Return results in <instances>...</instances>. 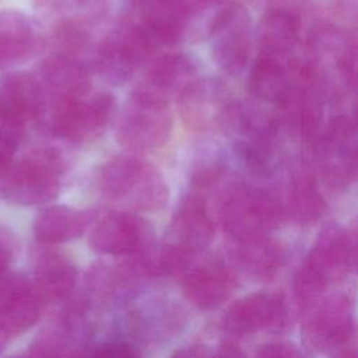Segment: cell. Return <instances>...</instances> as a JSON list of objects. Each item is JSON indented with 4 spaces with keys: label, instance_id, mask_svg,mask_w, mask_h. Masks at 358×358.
I'll use <instances>...</instances> for the list:
<instances>
[{
    "label": "cell",
    "instance_id": "6da1fadb",
    "mask_svg": "<svg viewBox=\"0 0 358 358\" xmlns=\"http://www.w3.org/2000/svg\"><path fill=\"white\" fill-rule=\"evenodd\" d=\"M355 255L354 236L338 225H327L296 274L295 289L301 303L316 302L330 284L354 268Z\"/></svg>",
    "mask_w": 358,
    "mask_h": 358
},
{
    "label": "cell",
    "instance_id": "7a4b0ae2",
    "mask_svg": "<svg viewBox=\"0 0 358 358\" xmlns=\"http://www.w3.org/2000/svg\"><path fill=\"white\" fill-rule=\"evenodd\" d=\"M96 180L108 199L138 210L158 208L169 194L159 172L147 161L131 155L106 161L99 168Z\"/></svg>",
    "mask_w": 358,
    "mask_h": 358
},
{
    "label": "cell",
    "instance_id": "3957f363",
    "mask_svg": "<svg viewBox=\"0 0 358 358\" xmlns=\"http://www.w3.org/2000/svg\"><path fill=\"white\" fill-rule=\"evenodd\" d=\"M284 218L280 200L266 189L236 185L221 200L220 220L225 232L238 242L267 236Z\"/></svg>",
    "mask_w": 358,
    "mask_h": 358
},
{
    "label": "cell",
    "instance_id": "277c9868",
    "mask_svg": "<svg viewBox=\"0 0 358 358\" xmlns=\"http://www.w3.org/2000/svg\"><path fill=\"white\" fill-rule=\"evenodd\" d=\"M63 159L55 150H36L0 169V196L32 206L53 200L60 190Z\"/></svg>",
    "mask_w": 358,
    "mask_h": 358
},
{
    "label": "cell",
    "instance_id": "5b68a950",
    "mask_svg": "<svg viewBox=\"0 0 358 358\" xmlns=\"http://www.w3.org/2000/svg\"><path fill=\"white\" fill-rule=\"evenodd\" d=\"M213 236V220L203 199L190 194L180 201L172 217L168 228V242L162 252L169 266L178 270L206 248Z\"/></svg>",
    "mask_w": 358,
    "mask_h": 358
},
{
    "label": "cell",
    "instance_id": "8992f818",
    "mask_svg": "<svg viewBox=\"0 0 358 358\" xmlns=\"http://www.w3.org/2000/svg\"><path fill=\"white\" fill-rule=\"evenodd\" d=\"M172 131V116L162 105L136 94L126 103L117 123V141L129 150H152L164 145Z\"/></svg>",
    "mask_w": 358,
    "mask_h": 358
},
{
    "label": "cell",
    "instance_id": "52a82bcc",
    "mask_svg": "<svg viewBox=\"0 0 358 358\" xmlns=\"http://www.w3.org/2000/svg\"><path fill=\"white\" fill-rule=\"evenodd\" d=\"M213 57L229 76H239L250 57L252 28L248 11L241 6L221 10L210 27Z\"/></svg>",
    "mask_w": 358,
    "mask_h": 358
},
{
    "label": "cell",
    "instance_id": "ba28073f",
    "mask_svg": "<svg viewBox=\"0 0 358 358\" xmlns=\"http://www.w3.org/2000/svg\"><path fill=\"white\" fill-rule=\"evenodd\" d=\"M154 52L145 36L129 22L110 32L101 43L96 55V69L102 78L120 85L140 69Z\"/></svg>",
    "mask_w": 358,
    "mask_h": 358
},
{
    "label": "cell",
    "instance_id": "9c48e42d",
    "mask_svg": "<svg viewBox=\"0 0 358 358\" xmlns=\"http://www.w3.org/2000/svg\"><path fill=\"white\" fill-rule=\"evenodd\" d=\"M115 99L110 94H96L91 99H57L52 116V130L69 141H90L106 127Z\"/></svg>",
    "mask_w": 358,
    "mask_h": 358
},
{
    "label": "cell",
    "instance_id": "30bf717a",
    "mask_svg": "<svg viewBox=\"0 0 358 358\" xmlns=\"http://www.w3.org/2000/svg\"><path fill=\"white\" fill-rule=\"evenodd\" d=\"M189 17L185 0H136L126 22L137 28L157 49L182 38Z\"/></svg>",
    "mask_w": 358,
    "mask_h": 358
},
{
    "label": "cell",
    "instance_id": "8fae6325",
    "mask_svg": "<svg viewBox=\"0 0 358 358\" xmlns=\"http://www.w3.org/2000/svg\"><path fill=\"white\" fill-rule=\"evenodd\" d=\"M312 310L306 315L302 326L303 341L315 351H330L352 334V312L347 298L331 295L320 302L310 303Z\"/></svg>",
    "mask_w": 358,
    "mask_h": 358
},
{
    "label": "cell",
    "instance_id": "7c38bea8",
    "mask_svg": "<svg viewBox=\"0 0 358 358\" xmlns=\"http://www.w3.org/2000/svg\"><path fill=\"white\" fill-rule=\"evenodd\" d=\"M196 64L182 53H171L158 57L145 71L143 81L133 94L145 99L168 105L178 99L197 80Z\"/></svg>",
    "mask_w": 358,
    "mask_h": 358
},
{
    "label": "cell",
    "instance_id": "4fadbf2b",
    "mask_svg": "<svg viewBox=\"0 0 358 358\" xmlns=\"http://www.w3.org/2000/svg\"><path fill=\"white\" fill-rule=\"evenodd\" d=\"M322 171L331 185H347L355 172L357 129L350 116L333 117L320 138Z\"/></svg>",
    "mask_w": 358,
    "mask_h": 358
},
{
    "label": "cell",
    "instance_id": "5bb4252c",
    "mask_svg": "<svg viewBox=\"0 0 358 358\" xmlns=\"http://www.w3.org/2000/svg\"><path fill=\"white\" fill-rule=\"evenodd\" d=\"M180 113L187 127L206 131L228 120L232 109L227 90L217 80H196L179 98Z\"/></svg>",
    "mask_w": 358,
    "mask_h": 358
},
{
    "label": "cell",
    "instance_id": "9a60e30c",
    "mask_svg": "<svg viewBox=\"0 0 358 358\" xmlns=\"http://www.w3.org/2000/svg\"><path fill=\"white\" fill-rule=\"evenodd\" d=\"M45 96L38 80L25 73H8L0 78V122L24 130L27 122L42 115Z\"/></svg>",
    "mask_w": 358,
    "mask_h": 358
},
{
    "label": "cell",
    "instance_id": "2e32d148",
    "mask_svg": "<svg viewBox=\"0 0 358 358\" xmlns=\"http://www.w3.org/2000/svg\"><path fill=\"white\" fill-rule=\"evenodd\" d=\"M287 309L282 298L271 292H256L238 299L227 312L224 326L234 334H252L280 327L285 323Z\"/></svg>",
    "mask_w": 358,
    "mask_h": 358
},
{
    "label": "cell",
    "instance_id": "e0dca14e",
    "mask_svg": "<svg viewBox=\"0 0 358 358\" xmlns=\"http://www.w3.org/2000/svg\"><path fill=\"white\" fill-rule=\"evenodd\" d=\"M41 296L22 274H6L0 278V320L10 336L28 330L41 315Z\"/></svg>",
    "mask_w": 358,
    "mask_h": 358
},
{
    "label": "cell",
    "instance_id": "ac0fdd59",
    "mask_svg": "<svg viewBox=\"0 0 358 358\" xmlns=\"http://www.w3.org/2000/svg\"><path fill=\"white\" fill-rule=\"evenodd\" d=\"M145 231L140 220L126 213L102 217L90 234L94 250L103 255H131L143 249Z\"/></svg>",
    "mask_w": 358,
    "mask_h": 358
},
{
    "label": "cell",
    "instance_id": "d6986e66",
    "mask_svg": "<svg viewBox=\"0 0 358 358\" xmlns=\"http://www.w3.org/2000/svg\"><path fill=\"white\" fill-rule=\"evenodd\" d=\"M235 289L232 271L220 260H206L193 267L183 280L185 295L201 309H213L225 302Z\"/></svg>",
    "mask_w": 358,
    "mask_h": 358
},
{
    "label": "cell",
    "instance_id": "ffe728a7",
    "mask_svg": "<svg viewBox=\"0 0 358 358\" xmlns=\"http://www.w3.org/2000/svg\"><path fill=\"white\" fill-rule=\"evenodd\" d=\"M41 46L35 22L21 11H0V69L32 57Z\"/></svg>",
    "mask_w": 358,
    "mask_h": 358
},
{
    "label": "cell",
    "instance_id": "44dd1931",
    "mask_svg": "<svg viewBox=\"0 0 358 358\" xmlns=\"http://www.w3.org/2000/svg\"><path fill=\"white\" fill-rule=\"evenodd\" d=\"M41 78L59 99L83 96L91 83L87 64L77 56L67 53H52L41 67Z\"/></svg>",
    "mask_w": 358,
    "mask_h": 358
},
{
    "label": "cell",
    "instance_id": "7402d4cb",
    "mask_svg": "<svg viewBox=\"0 0 358 358\" xmlns=\"http://www.w3.org/2000/svg\"><path fill=\"white\" fill-rule=\"evenodd\" d=\"M253 95L270 103H287L295 87V73L280 57L260 55L249 74Z\"/></svg>",
    "mask_w": 358,
    "mask_h": 358
},
{
    "label": "cell",
    "instance_id": "603a6c76",
    "mask_svg": "<svg viewBox=\"0 0 358 358\" xmlns=\"http://www.w3.org/2000/svg\"><path fill=\"white\" fill-rule=\"evenodd\" d=\"M301 34V17L289 8H271L260 25V55L282 57L298 43Z\"/></svg>",
    "mask_w": 358,
    "mask_h": 358
},
{
    "label": "cell",
    "instance_id": "cb8c5ba5",
    "mask_svg": "<svg viewBox=\"0 0 358 358\" xmlns=\"http://www.w3.org/2000/svg\"><path fill=\"white\" fill-rule=\"evenodd\" d=\"M87 215L67 206L43 208L34 221V234L43 243H62L78 238L87 228Z\"/></svg>",
    "mask_w": 358,
    "mask_h": 358
},
{
    "label": "cell",
    "instance_id": "d4e9b609",
    "mask_svg": "<svg viewBox=\"0 0 358 358\" xmlns=\"http://www.w3.org/2000/svg\"><path fill=\"white\" fill-rule=\"evenodd\" d=\"M76 280L77 270L67 257L48 253L36 264L34 287L42 301H59L70 294Z\"/></svg>",
    "mask_w": 358,
    "mask_h": 358
},
{
    "label": "cell",
    "instance_id": "484cf974",
    "mask_svg": "<svg viewBox=\"0 0 358 358\" xmlns=\"http://www.w3.org/2000/svg\"><path fill=\"white\" fill-rule=\"evenodd\" d=\"M238 259L242 267L256 278H271L285 263V249L267 236L239 242Z\"/></svg>",
    "mask_w": 358,
    "mask_h": 358
},
{
    "label": "cell",
    "instance_id": "4316f807",
    "mask_svg": "<svg viewBox=\"0 0 358 358\" xmlns=\"http://www.w3.org/2000/svg\"><path fill=\"white\" fill-rule=\"evenodd\" d=\"M287 210L299 224H312L317 221L324 210L326 201L316 185V180L308 172L296 175L289 185Z\"/></svg>",
    "mask_w": 358,
    "mask_h": 358
},
{
    "label": "cell",
    "instance_id": "83f0119b",
    "mask_svg": "<svg viewBox=\"0 0 358 358\" xmlns=\"http://www.w3.org/2000/svg\"><path fill=\"white\" fill-rule=\"evenodd\" d=\"M224 165L217 154L201 157V161L196 165L192 173V182L197 187H208L215 183L222 175Z\"/></svg>",
    "mask_w": 358,
    "mask_h": 358
},
{
    "label": "cell",
    "instance_id": "f1b7e54d",
    "mask_svg": "<svg viewBox=\"0 0 358 358\" xmlns=\"http://www.w3.org/2000/svg\"><path fill=\"white\" fill-rule=\"evenodd\" d=\"M21 137V129H15L0 122V169L14 161Z\"/></svg>",
    "mask_w": 358,
    "mask_h": 358
},
{
    "label": "cell",
    "instance_id": "f546056e",
    "mask_svg": "<svg viewBox=\"0 0 358 358\" xmlns=\"http://www.w3.org/2000/svg\"><path fill=\"white\" fill-rule=\"evenodd\" d=\"M94 358H140V355L127 343H108L98 348Z\"/></svg>",
    "mask_w": 358,
    "mask_h": 358
},
{
    "label": "cell",
    "instance_id": "4dcf8cb0",
    "mask_svg": "<svg viewBox=\"0 0 358 358\" xmlns=\"http://www.w3.org/2000/svg\"><path fill=\"white\" fill-rule=\"evenodd\" d=\"M256 358H303V355L291 344L273 343L262 347Z\"/></svg>",
    "mask_w": 358,
    "mask_h": 358
},
{
    "label": "cell",
    "instance_id": "1f68e13d",
    "mask_svg": "<svg viewBox=\"0 0 358 358\" xmlns=\"http://www.w3.org/2000/svg\"><path fill=\"white\" fill-rule=\"evenodd\" d=\"M213 358H245V355L236 345L227 344V345L221 347Z\"/></svg>",
    "mask_w": 358,
    "mask_h": 358
},
{
    "label": "cell",
    "instance_id": "d6a6232c",
    "mask_svg": "<svg viewBox=\"0 0 358 358\" xmlns=\"http://www.w3.org/2000/svg\"><path fill=\"white\" fill-rule=\"evenodd\" d=\"M10 264V250L6 243L0 239V278L7 274V268Z\"/></svg>",
    "mask_w": 358,
    "mask_h": 358
},
{
    "label": "cell",
    "instance_id": "836d02e7",
    "mask_svg": "<svg viewBox=\"0 0 358 358\" xmlns=\"http://www.w3.org/2000/svg\"><path fill=\"white\" fill-rule=\"evenodd\" d=\"M190 13L192 10H200L204 7H213V6H220L225 0H185Z\"/></svg>",
    "mask_w": 358,
    "mask_h": 358
},
{
    "label": "cell",
    "instance_id": "e575fe53",
    "mask_svg": "<svg viewBox=\"0 0 358 358\" xmlns=\"http://www.w3.org/2000/svg\"><path fill=\"white\" fill-rule=\"evenodd\" d=\"M8 337H10V334H8V331L6 330L4 324H3V323H1V320H0V352H1V351H3V348L6 347Z\"/></svg>",
    "mask_w": 358,
    "mask_h": 358
},
{
    "label": "cell",
    "instance_id": "d590c367",
    "mask_svg": "<svg viewBox=\"0 0 358 358\" xmlns=\"http://www.w3.org/2000/svg\"><path fill=\"white\" fill-rule=\"evenodd\" d=\"M336 358H357V354H355V351L350 350V351H344V352H341V354H340V355H337Z\"/></svg>",
    "mask_w": 358,
    "mask_h": 358
}]
</instances>
